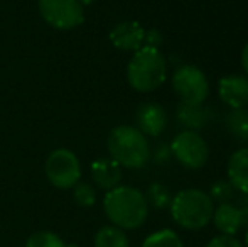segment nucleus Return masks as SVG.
<instances>
[{
  "label": "nucleus",
  "instance_id": "nucleus-26",
  "mask_svg": "<svg viewBox=\"0 0 248 247\" xmlns=\"http://www.w3.org/2000/svg\"><path fill=\"white\" fill-rule=\"evenodd\" d=\"M240 214H242V225L248 229V195L240 200Z\"/></svg>",
  "mask_w": 248,
  "mask_h": 247
},
{
  "label": "nucleus",
  "instance_id": "nucleus-2",
  "mask_svg": "<svg viewBox=\"0 0 248 247\" xmlns=\"http://www.w3.org/2000/svg\"><path fill=\"white\" fill-rule=\"evenodd\" d=\"M110 158L124 168L139 169L149 163L152 151L144 134L134 125H118L107 141Z\"/></svg>",
  "mask_w": 248,
  "mask_h": 247
},
{
  "label": "nucleus",
  "instance_id": "nucleus-3",
  "mask_svg": "<svg viewBox=\"0 0 248 247\" xmlns=\"http://www.w3.org/2000/svg\"><path fill=\"white\" fill-rule=\"evenodd\" d=\"M170 215L179 227L186 231H199L213 220L215 205L202 190L187 188L170 200Z\"/></svg>",
  "mask_w": 248,
  "mask_h": 247
},
{
  "label": "nucleus",
  "instance_id": "nucleus-10",
  "mask_svg": "<svg viewBox=\"0 0 248 247\" xmlns=\"http://www.w3.org/2000/svg\"><path fill=\"white\" fill-rule=\"evenodd\" d=\"M145 39V29L135 20L120 22L110 31V41L117 49L137 51L142 48Z\"/></svg>",
  "mask_w": 248,
  "mask_h": 247
},
{
  "label": "nucleus",
  "instance_id": "nucleus-9",
  "mask_svg": "<svg viewBox=\"0 0 248 247\" xmlns=\"http://www.w3.org/2000/svg\"><path fill=\"white\" fill-rule=\"evenodd\" d=\"M218 93L230 109H245L248 105V78L242 75L223 76L218 83Z\"/></svg>",
  "mask_w": 248,
  "mask_h": 247
},
{
  "label": "nucleus",
  "instance_id": "nucleus-11",
  "mask_svg": "<svg viewBox=\"0 0 248 247\" xmlns=\"http://www.w3.org/2000/svg\"><path fill=\"white\" fill-rule=\"evenodd\" d=\"M135 120H137V129L144 135L150 137H157L164 132L167 124L166 110L159 103H142L137 109L135 114Z\"/></svg>",
  "mask_w": 248,
  "mask_h": 247
},
{
  "label": "nucleus",
  "instance_id": "nucleus-20",
  "mask_svg": "<svg viewBox=\"0 0 248 247\" xmlns=\"http://www.w3.org/2000/svg\"><path fill=\"white\" fill-rule=\"evenodd\" d=\"M26 247H68L59 235L49 231H41L32 234L26 242Z\"/></svg>",
  "mask_w": 248,
  "mask_h": 247
},
{
  "label": "nucleus",
  "instance_id": "nucleus-21",
  "mask_svg": "<svg viewBox=\"0 0 248 247\" xmlns=\"http://www.w3.org/2000/svg\"><path fill=\"white\" fill-rule=\"evenodd\" d=\"M235 188H233L232 183L228 180H219V181L213 183L211 190H209V198L216 203H228L233 197H235Z\"/></svg>",
  "mask_w": 248,
  "mask_h": 247
},
{
  "label": "nucleus",
  "instance_id": "nucleus-15",
  "mask_svg": "<svg viewBox=\"0 0 248 247\" xmlns=\"http://www.w3.org/2000/svg\"><path fill=\"white\" fill-rule=\"evenodd\" d=\"M213 119V109L204 105H187L179 103L177 107V120L187 127V131H198L202 129L209 120Z\"/></svg>",
  "mask_w": 248,
  "mask_h": 247
},
{
  "label": "nucleus",
  "instance_id": "nucleus-28",
  "mask_svg": "<svg viewBox=\"0 0 248 247\" xmlns=\"http://www.w3.org/2000/svg\"><path fill=\"white\" fill-rule=\"evenodd\" d=\"M78 2L81 3L83 7H85V5H90V3H93V0H78Z\"/></svg>",
  "mask_w": 248,
  "mask_h": 247
},
{
  "label": "nucleus",
  "instance_id": "nucleus-17",
  "mask_svg": "<svg viewBox=\"0 0 248 247\" xmlns=\"http://www.w3.org/2000/svg\"><path fill=\"white\" fill-rule=\"evenodd\" d=\"M95 247H130L128 237L122 229L105 225L95 235Z\"/></svg>",
  "mask_w": 248,
  "mask_h": 247
},
{
  "label": "nucleus",
  "instance_id": "nucleus-29",
  "mask_svg": "<svg viewBox=\"0 0 248 247\" xmlns=\"http://www.w3.org/2000/svg\"><path fill=\"white\" fill-rule=\"evenodd\" d=\"M245 246L248 247V229H247V234H245Z\"/></svg>",
  "mask_w": 248,
  "mask_h": 247
},
{
  "label": "nucleus",
  "instance_id": "nucleus-7",
  "mask_svg": "<svg viewBox=\"0 0 248 247\" xmlns=\"http://www.w3.org/2000/svg\"><path fill=\"white\" fill-rule=\"evenodd\" d=\"M39 14L49 26L69 31L85 22V7L78 0H39Z\"/></svg>",
  "mask_w": 248,
  "mask_h": 247
},
{
  "label": "nucleus",
  "instance_id": "nucleus-27",
  "mask_svg": "<svg viewBox=\"0 0 248 247\" xmlns=\"http://www.w3.org/2000/svg\"><path fill=\"white\" fill-rule=\"evenodd\" d=\"M242 66L248 75V43L245 44V48H243V51H242Z\"/></svg>",
  "mask_w": 248,
  "mask_h": 247
},
{
  "label": "nucleus",
  "instance_id": "nucleus-12",
  "mask_svg": "<svg viewBox=\"0 0 248 247\" xmlns=\"http://www.w3.org/2000/svg\"><path fill=\"white\" fill-rule=\"evenodd\" d=\"M92 178L101 190L118 186L122 180V166L111 158H100L92 163Z\"/></svg>",
  "mask_w": 248,
  "mask_h": 247
},
{
  "label": "nucleus",
  "instance_id": "nucleus-18",
  "mask_svg": "<svg viewBox=\"0 0 248 247\" xmlns=\"http://www.w3.org/2000/svg\"><path fill=\"white\" fill-rule=\"evenodd\" d=\"M142 247H184L181 237L170 229H162L150 234L144 241Z\"/></svg>",
  "mask_w": 248,
  "mask_h": 247
},
{
  "label": "nucleus",
  "instance_id": "nucleus-25",
  "mask_svg": "<svg viewBox=\"0 0 248 247\" xmlns=\"http://www.w3.org/2000/svg\"><path fill=\"white\" fill-rule=\"evenodd\" d=\"M144 43H145V46L159 48L160 43H162V34H160L157 29L145 31V39H144Z\"/></svg>",
  "mask_w": 248,
  "mask_h": 247
},
{
  "label": "nucleus",
  "instance_id": "nucleus-24",
  "mask_svg": "<svg viewBox=\"0 0 248 247\" xmlns=\"http://www.w3.org/2000/svg\"><path fill=\"white\" fill-rule=\"evenodd\" d=\"M170 156H172L170 146L164 144V142L157 144L155 149H154V161H155L157 165H166V163L170 159Z\"/></svg>",
  "mask_w": 248,
  "mask_h": 247
},
{
  "label": "nucleus",
  "instance_id": "nucleus-5",
  "mask_svg": "<svg viewBox=\"0 0 248 247\" xmlns=\"http://www.w3.org/2000/svg\"><path fill=\"white\" fill-rule=\"evenodd\" d=\"M172 88L181 102L187 105H202L209 95V83L206 75L193 65H183L172 75Z\"/></svg>",
  "mask_w": 248,
  "mask_h": 247
},
{
  "label": "nucleus",
  "instance_id": "nucleus-4",
  "mask_svg": "<svg viewBox=\"0 0 248 247\" xmlns=\"http://www.w3.org/2000/svg\"><path fill=\"white\" fill-rule=\"evenodd\" d=\"M167 78V65L157 48L142 46L135 51L127 66V80L137 92L149 93L157 90Z\"/></svg>",
  "mask_w": 248,
  "mask_h": 247
},
{
  "label": "nucleus",
  "instance_id": "nucleus-19",
  "mask_svg": "<svg viewBox=\"0 0 248 247\" xmlns=\"http://www.w3.org/2000/svg\"><path fill=\"white\" fill-rule=\"evenodd\" d=\"M145 200H147V203H150L152 207H155L160 210V208L169 207L172 197H170V191L167 186L160 185V183H152V185L147 188Z\"/></svg>",
  "mask_w": 248,
  "mask_h": 247
},
{
  "label": "nucleus",
  "instance_id": "nucleus-6",
  "mask_svg": "<svg viewBox=\"0 0 248 247\" xmlns=\"http://www.w3.org/2000/svg\"><path fill=\"white\" fill-rule=\"evenodd\" d=\"M44 171L49 183L61 190H69L81 178V165L76 154L69 149H56L46 159Z\"/></svg>",
  "mask_w": 248,
  "mask_h": 247
},
{
  "label": "nucleus",
  "instance_id": "nucleus-16",
  "mask_svg": "<svg viewBox=\"0 0 248 247\" xmlns=\"http://www.w3.org/2000/svg\"><path fill=\"white\" fill-rule=\"evenodd\" d=\"M228 132L238 142H248V110L232 109L225 119Z\"/></svg>",
  "mask_w": 248,
  "mask_h": 247
},
{
  "label": "nucleus",
  "instance_id": "nucleus-14",
  "mask_svg": "<svg viewBox=\"0 0 248 247\" xmlns=\"http://www.w3.org/2000/svg\"><path fill=\"white\" fill-rule=\"evenodd\" d=\"M213 222H215L216 229L223 232L225 235H235L242 225V214L240 208L235 207L233 203H219L213 212Z\"/></svg>",
  "mask_w": 248,
  "mask_h": 247
},
{
  "label": "nucleus",
  "instance_id": "nucleus-13",
  "mask_svg": "<svg viewBox=\"0 0 248 247\" xmlns=\"http://www.w3.org/2000/svg\"><path fill=\"white\" fill-rule=\"evenodd\" d=\"M228 181L236 191L248 195V148L232 154L228 161Z\"/></svg>",
  "mask_w": 248,
  "mask_h": 247
},
{
  "label": "nucleus",
  "instance_id": "nucleus-22",
  "mask_svg": "<svg viewBox=\"0 0 248 247\" xmlns=\"http://www.w3.org/2000/svg\"><path fill=\"white\" fill-rule=\"evenodd\" d=\"M75 191H73V195H75V200L76 203L79 205V207H93L96 201V191L95 188H93L92 185H88V183H81L78 181L75 186Z\"/></svg>",
  "mask_w": 248,
  "mask_h": 247
},
{
  "label": "nucleus",
  "instance_id": "nucleus-8",
  "mask_svg": "<svg viewBox=\"0 0 248 247\" xmlns=\"http://www.w3.org/2000/svg\"><path fill=\"white\" fill-rule=\"evenodd\" d=\"M172 156L189 169H199L208 163L209 149L206 141L196 131H183L174 137L170 144Z\"/></svg>",
  "mask_w": 248,
  "mask_h": 247
},
{
  "label": "nucleus",
  "instance_id": "nucleus-23",
  "mask_svg": "<svg viewBox=\"0 0 248 247\" xmlns=\"http://www.w3.org/2000/svg\"><path fill=\"white\" fill-rule=\"evenodd\" d=\"M206 247H243V246H242V242L235 237V235L221 234V235H218V237L211 239Z\"/></svg>",
  "mask_w": 248,
  "mask_h": 247
},
{
  "label": "nucleus",
  "instance_id": "nucleus-1",
  "mask_svg": "<svg viewBox=\"0 0 248 247\" xmlns=\"http://www.w3.org/2000/svg\"><path fill=\"white\" fill-rule=\"evenodd\" d=\"M103 210L108 220L122 231H134L145 224L149 203L145 195L134 186H115L107 191Z\"/></svg>",
  "mask_w": 248,
  "mask_h": 247
}]
</instances>
